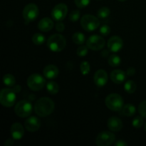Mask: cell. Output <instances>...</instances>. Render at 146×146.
<instances>
[{"label": "cell", "instance_id": "1", "mask_svg": "<svg viewBox=\"0 0 146 146\" xmlns=\"http://www.w3.org/2000/svg\"><path fill=\"white\" fill-rule=\"evenodd\" d=\"M55 105L51 98L43 97L36 101L34 105L35 113L40 117H46L52 113L54 111Z\"/></svg>", "mask_w": 146, "mask_h": 146}, {"label": "cell", "instance_id": "2", "mask_svg": "<svg viewBox=\"0 0 146 146\" xmlns=\"http://www.w3.org/2000/svg\"><path fill=\"white\" fill-rule=\"evenodd\" d=\"M66 45L65 37L59 34L51 36L47 41V46L51 51L54 52L61 51Z\"/></svg>", "mask_w": 146, "mask_h": 146}, {"label": "cell", "instance_id": "3", "mask_svg": "<svg viewBox=\"0 0 146 146\" xmlns=\"http://www.w3.org/2000/svg\"><path fill=\"white\" fill-rule=\"evenodd\" d=\"M105 104L107 108L113 111H120L124 106L122 97L118 94H111L106 98Z\"/></svg>", "mask_w": 146, "mask_h": 146}, {"label": "cell", "instance_id": "4", "mask_svg": "<svg viewBox=\"0 0 146 146\" xmlns=\"http://www.w3.org/2000/svg\"><path fill=\"white\" fill-rule=\"evenodd\" d=\"M16 93L13 89L3 88L0 92V103L7 108L13 106L16 102Z\"/></svg>", "mask_w": 146, "mask_h": 146}, {"label": "cell", "instance_id": "5", "mask_svg": "<svg viewBox=\"0 0 146 146\" xmlns=\"http://www.w3.org/2000/svg\"><path fill=\"white\" fill-rule=\"evenodd\" d=\"M81 25L86 31H93L100 26V20L95 16L86 14L81 18Z\"/></svg>", "mask_w": 146, "mask_h": 146}, {"label": "cell", "instance_id": "6", "mask_svg": "<svg viewBox=\"0 0 146 146\" xmlns=\"http://www.w3.org/2000/svg\"><path fill=\"white\" fill-rule=\"evenodd\" d=\"M32 110V104L29 101L27 100H21L16 104L14 112L20 118H26L31 115Z\"/></svg>", "mask_w": 146, "mask_h": 146}, {"label": "cell", "instance_id": "7", "mask_svg": "<svg viewBox=\"0 0 146 146\" xmlns=\"http://www.w3.org/2000/svg\"><path fill=\"white\" fill-rule=\"evenodd\" d=\"M46 84L45 78L38 74H34L27 79V86L31 90L38 91L42 89Z\"/></svg>", "mask_w": 146, "mask_h": 146}, {"label": "cell", "instance_id": "8", "mask_svg": "<svg viewBox=\"0 0 146 146\" xmlns=\"http://www.w3.org/2000/svg\"><path fill=\"white\" fill-rule=\"evenodd\" d=\"M115 139V136L113 133L104 131L97 135L96 138V144L98 146H108L113 143Z\"/></svg>", "mask_w": 146, "mask_h": 146}, {"label": "cell", "instance_id": "9", "mask_svg": "<svg viewBox=\"0 0 146 146\" xmlns=\"http://www.w3.org/2000/svg\"><path fill=\"white\" fill-rule=\"evenodd\" d=\"M106 41L102 36L98 35L91 36L86 41V46L93 51H99L105 46Z\"/></svg>", "mask_w": 146, "mask_h": 146}, {"label": "cell", "instance_id": "10", "mask_svg": "<svg viewBox=\"0 0 146 146\" xmlns=\"http://www.w3.org/2000/svg\"><path fill=\"white\" fill-rule=\"evenodd\" d=\"M23 17L27 21H33L38 17L39 10L35 4H29L23 10Z\"/></svg>", "mask_w": 146, "mask_h": 146}, {"label": "cell", "instance_id": "11", "mask_svg": "<svg viewBox=\"0 0 146 146\" xmlns=\"http://www.w3.org/2000/svg\"><path fill=\"white\" fill-rule=\"evenodd\" d=\"M68 13V7L65 4L60 3L53 8L51 11V17L56 21H61L65 19Z\"/></svg>", "mask_w": 146, "mask_h": 146}, {"label": "cell", "instance_id": "12", "mask_svg": "<svg viewBox=\"0 0 146 146\" xmlns=\"http://www.w3.org/2000/svg\"><path fill=\"white\" fill-rule=\"evenodd\" d=\"M108 48L112 52H118L122 49L123 46V41L121 37L118 36H113L109 38L108 41Z\"/></svg>", "mask_w": 146, "mask_h": 146}, {"label": "cell", "instance_id": "13", "mask_svg": "<svg viewBox=\"0 0 146 146\" xmlns=\"http://www.w3.org/2000/svg\"><path fill=\"white\" fill-rule=\"evenodd\" d=\"M25 128L29 132H36L41 126V121L37 117L31 116L26 120L24 123Z\"/></svg>", "mask_w": 146, "mask_h": 146}, {"label": "cell", "instance_id": "14", "mask_svg": "<svg viewBox=\"0 0 146 146\" xmlns=\"http://www.w3.org/2000/svg\"><path fill=\"white\" fill-rule=\"evenodd\" d=\"M108 80V74L106 71L103 69H99L95 73L94 75V82L96 85L99 87L104 86L107 84Z\"/></svg>", "mask_w": 146, "mask_h": 146}, {"label": "cell", "instance_id": "15", "mask_svg": "<svg viewBox=\"0 0 146 146\" xmlns=\"http://www.w3.org/2000/svg\"><path fill=\"white\" fill-rule=\"evenodd\" d=\"M107 125H108V128L110 131H113V132H118L122 129L123 123L119 118L113 116L108 120Z\"/></svg>", "mask_w": 146, "mask_h": 146}, {"label": "cell", "instance_id": "16", "mask_svg": "<svg viewBox=\"0 0 146 146\" xmlns=\"http://www.w3.org/2000/svg\"><path fill=\"white\" fill-rule=\"evenodd\" d=\"M10 133L14 140H19L24 136V130L21 124L19 123H14L11 125Z\"/></svg>", "mask_w": 146, "mask_h": 146}, {"label": "cell", "instance_id": "17", "mask_svg": "<svg viewBox=\"0 0 146 146\" xmlns=\"http://www.w3.org/2000/svg\"><path fill=\"white\" fill-rule=\"evenodd\" d=\"M43 73L45 78L48 79H54L58 75V68L55 65L50 64L45 66Z\"/></svg>", "mask_w": 146, "mask_h": 146}, {"label": "cell", "instance_id": "18", "mask_svg": "<svg viewBox=\"0 0 146 146\" xmlns=\"http://www.w3.org/2000/svg\"><path fill=\"white\" fill-rule=\"evenodd\" d=\"M110 76H111V81L116 84H122L125 80V78H126L125 73L123 71L120 69L113 70L111 73Z\"/></svg>", "mask_w": 146, "mask_h": 146}, {"label": "cell", "instance_id": "19", "mask_svg": "<svg viewBox=\"0 0 146 146\" xmlns=\"http://www.w3.org/2000/svg\"><path fill=\"white\" fill-rule=\"evenodd\" d=\"M54 25V21H52V19L48 18V17H46V18L40 20L39 22L38 23V29L40 31L46 32V31L52 29Z\"/></svg>", "mask_w": 146, "mask_h": 146}, {"label": "cell", "instance_id": "20", "mask_svg": "<svg viewBox=\"0 0 146 146\" xmlns=\"http://www.w3.org/2000/svg\"><path fill=\"white\" fill-rule=\"evenodd\" d=\"M135 111H136V108L133 104H126V105L123 106L122 109L120 111V113L123 115L131 117L135 113Z\"/></svg>", "mask_w": 146, "mask_h": 146}, {"label": "cell", "instance_id": "21", "mask_svg": "<svg viewBox=\"0 0 146 146\" xmlns=\"http://www.w3.org/2000/svg\"><path fill=\"white\" fill-rule=\"evenodd\" d=\"M72 39L74 44H78V45H81V44H84L86 40L85 35L81 32H76L75 34H73Z\"/></svg>", "mask_w": 146, "mask_h": 146}, {"label": "cell", "instance_id": "22", "mask_svg": "<svg viewBox=\"0 0 146 146\" xmlns=\"http://www.w3.org/2000/svg\"><path fill=\"white\" fill-rule=\"evenodd\" d=\"M136 84L133 81H131V80L126 81L124 84V89L128 94H133L136 91Z\"/></svg>", "mask_w": 146, "mask_h": 146}, {"label": "cell", "instance_id": "23", "mask_svg": "<svg viewBox=\"0 0 146 146\" xmlns=\"http://www.w3.org/2000/svg\"><path fill=\"white\" fill-rule=\"evenodd\" d=\"M121 58L116 54H112L108 57V63L111 66L117 67L121 64Z\"/></svg>", "mask_w": 146, "mask_h": 146}, {"label": "cell", "instance_id": "24", "mask_svg": "<svg viewBox=\"0 0 146 146\" xmlns=\"http://www.w3.org/2000/svg\"><path fill=\"white\" fill-rule=\"evenodd\" d=\"M46 88L49 94H53V95L56 94L59 91V86L57 84V83L54 82V81H49L46 84Z\"/></svg>", "mask_w": 146, "mask_h": 146}, {"label": "cell", "instance_id": "25", "mask_svg": "<svg viewBox=\"0 0 146 146\" xmlns=\"http://www.w3.org/2000/svg\"><path fill=\"white\" fill-rule=\"evenodd\" d=\"M3 82L7 86H14L16 84V79L11 74H6L3 77Z\"/></svg>", "mask_w": 146, "mask_h": 146}, {"label": "cell", "instance_id": "26", "mask_svg": "<svg viewBox=\"0 0 146 146\" xmlns=\"http://www.w3.org/2000/svg\"><path fill=\"white\" fill-rule=\"evenodd\" d=\"M110 13H111V11L108 7H101V9H98V12H97V16L99 19H105L109 17Z\"/></svg>", "mask_w": 146, "mask_h": 146}, {"label": "cell", "instance_id": "27", "mask_svg": "<svg viewBox=\"0 0 146 146\" xmlns=\"http://www.w3.org/2000/svg\"><path fill=\"white\" fill-rule=\"evenodd\" d=\"M32 41L36 45H42L45 42V36L43 34L36 33L33 35Z\"/></svg>", "mask_w": 146, "mask_h": 146}, {"label": "cell", "instance_id": "28", "mask_svg": "<svg viewBox=\"0 0 146 146\" xmlns=\"http://www.w3.org/2000/svg\"><path fill=\"white\" fill-rule=\"evenodd\" d=\"M80 70H81V72L83 75H87L90 72V70H91L90 64L87 61H84L81 64Z\"/></svg>", "mask_w": 146, "mask_h": 146}, {"label": "cell", "instance_id": "29", "mask_svg": "<svg viewBox=\"0 0 146 146\" xmlns=\"http://www.w3.org/2000/svg\"><path fill=\"white\" fill-rule=\"evenodd\" d=\"M143 116H137L133 120L132 124L134 128H140L143 124Z\"/></svg>", "mask_w": 146, "mask_h": 146}, {"label": "cell", "instance_id": "30", "mask_svg": "<svg viewBox=\"0 0 146 146\" xmlns=\"http://www.w3.org/2000/svg\"><path fill=\"white\" fill-rule=\"evenodd\" d=\"M88 52V47L87 46H81L80 47H78V49H77V55L78 56L84 57L85 56L87 55Z\"/></svg>", "mask_w": 146, "mask_h": 146}, {"label": "cell", "instance_id": "31", "mask_svg": "<svg viewBox=\"0 0 146 146\" xmlns=\"http://www.w3.org/2000/svg\"><path fill=\"white\" fill-rule=\"evenodd\" d=\"M80 15H81V12L79 10L76 9L74 11H71V14H69V19L72 22H76L79 19Z\"/></svg>", "mask_w": 146, "mask_h": 146}, {"label": "cell", "instance_id": "32", "mask_svg": "<svg viewBox=\"0 0 146 146\" xmlns=\"http://www.w3.org/2000/svg\"><path fill=\"white\" fill-rule=\"evenodd\" d=\"M138 111L141 116L146 118V101H143L138 106Z\"/></svg>", "mask_w": 146, "mask_h": 146}, {"label": "cell", "instance_id": "33", "mask_svg": "<svg viewBox=\"0 0 146 146\" xmlns=\"http://www.w3.org/2000/svg\"><path fill=\"white\" fill-rule=\"evenodd\" d=\"M75 4L78 8H84L90 4L91 0H74Z\"/></svg>", "mask_w": 146, "mask_h": 146}, {"label": "cell", "instance_id": "34", "mask_svg": "<svg viewBox=\"0 0 146 146\" xmlns=\"http://www.w3.org/2000/svg\"><path fill=\"white\" fill-rule=\"evenodd\" d=\"M111 32V28L107 25H103L100 28V33L103 36H108Z\"/></svg>", "mask_w": 146, "mask_h": 146}, {"label": "cell", "instance_id": "35", "mask_svg": "<svg viewBox=\"0 0 146 146\" xmlns=\"http://www.w3.org/2000/svg\"><path fill=\"white\" fill-rule=\"evenodd\" d=\"M65 29V27H64V23L61 22V21H57L56 24V29L58 31V32H61L63 31Z\"/></svg>", "mask_w": 146, "mask_h": 146}, {"label": "cell", "instance_id": "36", "mask_svg": "<svg viewBox=\"0 0 146 146\" xmlns=\"http://www.w3.org/2000/svg\"><path fill=\"white\" fill-rule=\"evenodd\" d=\"M135 68H134L133 67H130V68H128V70H127L126 74H127V75L129 76H133L135 74Z\"/></svg>", "mask_w": 146, "mask_h": 146}, {"label": "cell", "instance_id": "37", "mask_svg": "<svg viewBox=\"0 0 146 146\" xmlns=\"http://www.w3.org/2000/svg\"><path fill=\"white\" fill-rule=\"evenodd\" d=\"M115 146H126L128 145V144L125 142L123 140H120V141H118L116 143H115Z\"/></svg>", "mask_w": 146, "mask_h": 146}, {"label": "cell", "instance_id": "38", "mask_svg": "<svg viewBox=\"0 0 146 146\" xmlns=\"http://www.w3.org/2000/svg\"><path fill=\"white\" fill-rule=\"evenodd\" d=\"M14 144V141L12 139H8L5 143H4V145L6 146H11Z\"/></svg>", "mask_w": 146, "mask_h": 146}, {"label": "cell", "instance_id": "39", "mask_svg": "<svg viewBox=\"0 0 146 146\" xmlns=\"http://www.w3.org/2000/svg\"><path fill=\"white\" fill-rule=\"evenodd\" d=\"M13 90H14V91H15V93L16 92H19L20 90H21V86L18 85V86H17L14 87V88Z\"/></svg>", "mask_w": 146, "mask_h": 146}, {"label": "cell", "instance_id": "40", "mask_svg": "<svg viewBox=\"0 0 146 146\" xmlns=\"http://www.w3.org/2000/svg\"><path fill=\"white\" fill-rule=\"evenodd\" d=\"M118 1H126V0H118Z\"/></svg>", "mask_w": 146, "mask_h": 146}, {"label": "cell", "instance_id": "41", "mask_svg": "<svg viewBox=\"0 0 146 146\" xmlns=\"http://www.w3.org/2000/svg\"><path fill=\"white\" fill-rule=\"evenodd\" d=\"M145 130L146 131V123H145Z\"/></svg>", "mask_w": 146, "mask_h": 146}]
</instances>
